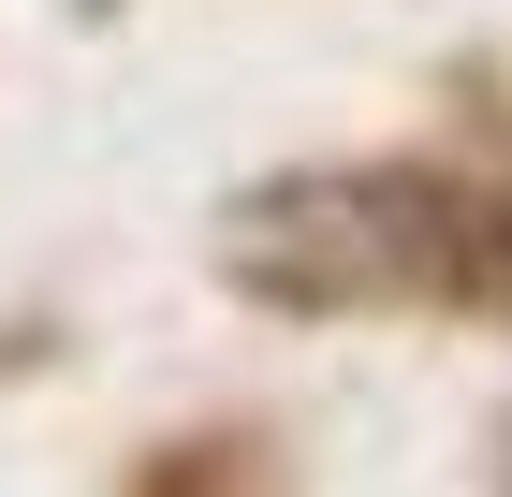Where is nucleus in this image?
Here are the masks:
<instances>
[{
  "label": "nucleus",
  "instance_id": "nucleus-1",
  "mask_svg": "<svg viewBox=\"0 0 512 497\" xmlns=\"http://www.w3.org/2000/svg\"><path fill=\"white\" fill-rule=\"evenodd\" d=\"M220 264L278 307H410V293H512V220L410 161L264 176L220 220Z\"/></svg>",
  "mask_w": 512,
  "mask_h": 497
}]
</instances>
